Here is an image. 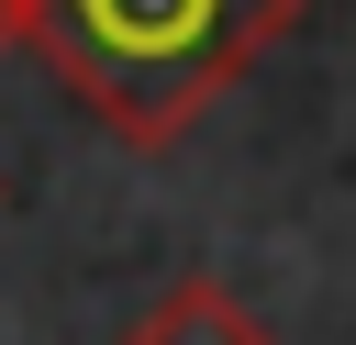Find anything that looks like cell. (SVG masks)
Listing matches in <instances>:
<instances>
[{"instance_id":"1","label":"cell","mask_w":356,"mask_h":345,"mask_svg":"<svg viewBox=\"0 0 356 345\" xmlns=\"http://www.w3.org/2000/svg\"><path fill=\"white\" fill-rule=\"evenodd\" d=\"M312 0H33V56L122 145H178Z\"/></svg>"},{"instance_id":"2","label":"cell","mask_w":356,"mask_h":345,"mask_svg":"<svg viewBox=\"0 0 356 345\" xmlns=\"http://www.w3.org/2000/svg\"><path fill=\"white\" fill-rule=\"evenodd\" d=\"M122 345H278L222 278H178V289H156V312L122 334Z\"/></svg>"},{"instance_id":"3","label":"cell","mask_w":356,"mask_h":345,"mask_svg":"<svg viewBox=\"0 0 356 345\" xmlns=\"http://www.w3.org/2000/svg\"><path fill=\"white\" fill-rule=\"evenodd\" d=\"M11 45H33V0H0V56Z\"/></svg>"}]
</instances>
